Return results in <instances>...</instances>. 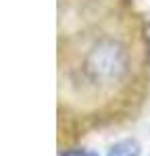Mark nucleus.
<instances>
[{"label": "nucleus", "mask_w": 150, "mask_h": 156, "mask_svg": "<svg viewBox=\"0 0 150 156\" xmlns=\"http://www.w3.org/2000/svg\"><path fill=\"white\" fill-rule=\"evenodd\" d=\"M106 156H140V146L134 140H125L112 146Z\"/></svg>", "instance_id": "obj_2"}, {"label": "nucleus", "mask_w": 150, "mask_h": 156, "mask_svg": "<svg viewBox=\"0 0 150 156\" xmlns=\"http://www.w3.org/2000/svg\"><path fill=\"white\" fill-rule=\"evenodd\" d=\"M86 73L94 83H115L125 73V54L115 42H100L86 58Z\"/></svg>", "instance_id": "obj_1"}]
</instances>
